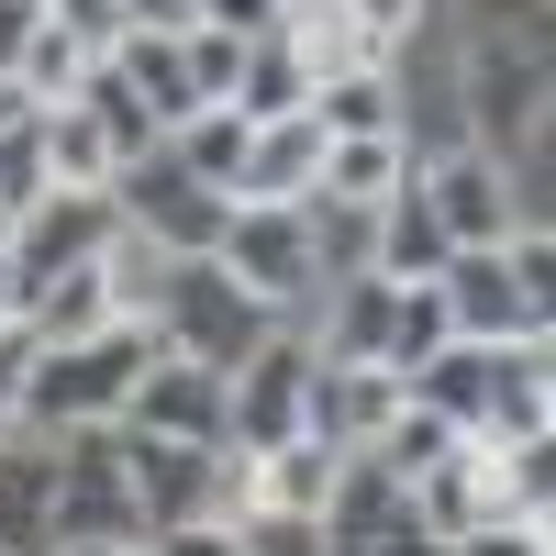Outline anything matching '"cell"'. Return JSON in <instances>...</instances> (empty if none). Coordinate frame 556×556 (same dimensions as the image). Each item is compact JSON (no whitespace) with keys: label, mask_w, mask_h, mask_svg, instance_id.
Returning a JSON list of instances; mask_svg holds the SVG:
<instances>
[{"label":"cell","mask_w":556,"mask_h":556,"mask_svg":"<svg viewBox=\"0 0 556 556\" xmlns=\"http://www.w3.org/2000/svg\"><path fill=\"white\" fill-rule=\"evenodd\" d=\"M146 356H167L156 323H112V334H89V345H34V367H23V412H12V424H34L45 445L78 434V424H112L123 390L146 379Z\"/></svg>","instance_id":"obj_1"},{"label":"cell","mask_w":556,"mask_h":556,"mask_svg":"<svg viewBox=\"0 0 556 556\" xmlns=\"http://www.w3.org/2000/svg\"><path fill=\"white\" fill-rule=\"evenodd\" d=\"M267 334H278V312L245 301L212 256H178V267H167V290H156V345H167V356H190V367H212V379H235Z\"/></svg>","instance_id":"obj_2"},{"label":"cell","mask_w":556,"mask_h":556,"mask_svg":"<svg viewBox=\"0 0 556 556\" xmlns=\"http://www.w3.org/2000/svg\"><path fill=\"white\" fill-rule=\"evenodd\" d=\"M434 301H445V334L456 345H534L556 323V301L513 267V245H456L434 267Z\"/></svg>","instance_id":"obj_3"},{"label":"cell","mask_w":556,"mask_h":556,"mask_svg":"<svg viewBox=\"0 0 556 556\" xmlns=\"http://www.w3.org/2000/svg\"><path fill=\"white\" fill-rule=\"evenodd\" d=\"M212 267L235 278L245 301H267L278 323H290V312L323 290V278H312V235H301V201H235V212H223Z\"/></svg>","instance_id":"obj_4"},{"label":"cell","mask_w":556,"mask_h":556,"mask_svg":"<svg viewBox=\"0 0 556 556\" xmlns=\"http://www.w3.org/2000/svg\"><path fill=\"white\" fill-rule=\"evenodd\" d=\"M468 134L490 167L545 146V45H501V34L468 45Z\"/></svg>","instance_id":"obj_5"},{"label":"cell","mask_w":556,"mask_h":556,"mask_svg":"<svg viewBox=\"0 0 556 556\" xmlns=\"http://www.w3.org/2000/svg\"><path fill=\"white\" fill-rule=\"evenodd\" d=\"M56 545H146V513H134V479L112 456V424L56 434Z\"/></svg>","instance_id":"obj_6"},{"label":"cell","mask_w":556,"mask_h":556,"mask_svg":"<svg viewBox=\"0 0 556 556\" xmlns=\"http://www.w3.org/2000/svg\"><path fill=\"white\" fill-rule=\"evenodd\" d=\"M312 334H290V323H278V334L235 367V379H223V445H245V456H267V445H290L301 434V401H312Z\"/></svg>","instance_id":"obj_7"},{"label":"cell","mask_w":556,"mask_h":556,"mask_svg":"<svg viewBox=\"0 0 556 556\" xmlns=\"http://www.w3.org/2000/svg\"><path fill=\"white\" fill-rule=\"evenodd\" d=\"M112 212L134 223V235H156L167 256H212V245H223V212H235V201L201 190V178L156 146V156H134V167L112 178Z\"/></svg>","instance_id":"obj_8"},{"label":"cell","mask_w":556,"mask_h":556,"mask_svg":"<svg viewBox=\"0 0 556 556\" xmlns=\"http://www.w3.org/2000/svg\"><path fill=\"white\" fill-rule=\"evenodd\" d=\"M412 178H424L445 245H513V223H545V212L513 201V167H490L479 146H456V156H424V146H412Z\"/></svg>","instance_id":"obj_9"},{"label":"cell","mask_w":556,"mask_h":556,"mask_svg":"<svg viewBox=\"0 0 556 556\" xmlns=\"http://www.w3.org/2000/svg\"><path fill=\"white\" fill-rule=\"evenodd\" d=\"M101 235H112V190H56V201H34L12 235H0V256H12V290L34 301L45 278L89 267V256H101Z\"/></svg>","instance_id":"obj_10"},{"label":"cell","mask_w":556,"mask_h":556,"mask_svg":"<svg viewBox=\"0 0 556 556\" xmlns=\"http://www.w3.org/2000/svg\"><path fill=\"white\" fill-rule=\"evenodd\" d=\"M112 456H123V479H134L146 545L212 513V456H223V445H156V434H123V424H112Z\"/></svg>","instance_id":"obj_11"},{"label":"cell","mask_w":556,"mask_h":556,"mask_svg":"<svg viewBox=\"0 0 556 556\" xmlns=\"http://www.w3.org/2000/svg\"><path fill=\"white\" fill-rule=\"evenodd\" d=\"M123 434H156V445H223V379L190 356H146V379L123 390L112 412Z\"/></svg>","instance_id":"obj_12"},{"label":"cell","mask_w":556,"mask_h":556,"mask_svg":"<svg viewBox=\"0 0 556 556\" xmlns=\"http://www.w3.org/2000/svg\"><path fill=\"white\" fill-rule=\"evenodd\" d=\"M556 434V345H490V390H479V424L468 445H545Z\"/></svg>","instance_id":"obj_13"},{"label":"cell","mask_w":556,"mask_h":556,"mask_svg":"<svg viewBox=\"0 0 556 556\" xmlns=\"http://www.w3.org/2000/svg\"><path fill=\"white\" fill-rule=\"evenodd\" d=\"M401 379L390 367H312V401H301V434H323L334 456H367L390 424H401Z\"/></svg>","instance_id":"obj_14"},{"label":"cell","mask_w":556,"mask_h":556,"mask_svg":"<svg viewBox=\"0 0 556 556\" xmlns=\"http://www.w3.org/2000/svg\"><path fill=\"white\" fill-rule=\"evenodd\" d=\"M0 556H56V445L0 434Z\"/></svg>","instance_id":"obj_15"},{"label":"cell","mask_w":556,"mask_h":556,"mask_svg":"<svg viewBox=\"0 0 556 556\" xmlns=\"http://www.w3.org/2000/svg\"><path fill=\"white\" fill-rule=\"evenodd\" d=\"M278 45H290V67L323 89V78H356V67H390L379 45L356 34L345 0H278Z\"/></svg>","instance_id":"obj_16"},{"label":"cell","mask_w":556,"mask_h":556,"mask_svg":"<svg viewBox=\"0 0 556 556\" xmlns=\"http://www.w3.org/2000/svg\"><path fill=\"white\" fill-rule=\"evenodd\" d=\"M445 256H456V245H445V223H434V201H424V178H401V190L379 201V245H367V278H390V290H424Z\"/></svg>","instance_id":"obj_17"},{"label":"cell","mask_w":556,"mask_h":556,"mask_svg":"<svg viewBox=\"0 0 556 556\" xmlns=\"http://www.w3.org/2000/svg\"><path fill=\"white\" fill-rule=\"evenodd\" d=\"M312 190H323V134H312V112L256 123V134H245V178H235V201H312Z\"/></svg>","instance_id":"obj_18"},{"label":"cell","mask_w":556,"mask_h":556,"mask_svg":"<svg viewBox=\"0 0 556 556\" xmlns=\"http://www.w3.org/2000/svg\"><path fill=\"white\" fill-rule=\"evenodd\" d=\"M412 513V490L379 468V456H345V468H334V501H323V556H356L367 534H390Z\"/></svg>","instance_id":"obj_19"},{"label":"cell","mask_w":556,"mask_h":556,"mask_svg":"<svg viewBox=\"0 0 556 556\" xmlns=\"http://www.w3.org/2000/svg\"><path fill=\"white\" fill-rule=\"evenodd\" d=\"M89 267H101V290H112V323H156V290H167V267H178V256L112 212V235H101V256H89Z\"/></svg>","instance_id":"obj_20"},{"label":"cell","mask_w":556,"mask_h":556,"mask_svg":"<svg viewBox=\"0 0 556 556\" xmlns=\"http://www.w3.org/2000/svg\"><path fill=\"white\" fill-rule=\"evenodd\" d=\"M334 468H345V456L323 445V434H290V445H267V456H256V501H267V513L323 523V501H334Z\"/></svg>","instance_id":"obj_21"},{"label":"cell","mask_w":556,"mask_h":556,"mask_svg":"<svg viewBox=\"0 0 556 556\" xmlns=\"http://www.w3.org/2000/svg\"><path fill=\"white\" fill-rule=\"evenodd\" d=\"M112 67H123V89L156 112V134H178L201 101H190V56H178V34H123L112 45Z\"/></svg>","instance_id":"obj_22"},{"label":"cell","mask_w":556,"mask_h":556,"mask_svg":"<svg viewBox=\"0 0 556 556\" xmlns=\"http://www.w3.org/2000/svg\"><path fill=\"white\" fill-rule=\"evenodd\" d=\"M301 112L323 146H356V134H401V89H390V67H356V78H323Z\"/></svg>","instance_id":"obj_23"},{"label":"cell","mask_w":556,"mask_h":556,"mask_svg":"<svg viewBox=\"0 0 556 556\" xmlns=\"http://www.w3.org/2000/svg\"><path fill=\"white\" fill-rule=\"evenodd\" d=\"M390 278H345V290H334V323H323V334H312V356L323 367H379L390 356Z\"/></svg>","instance_id":"obj_24"},{"label":"cell","mask_w":556,"mask_h":556,"mask_svg":"<svg viewBox=\"0 0 556 556\" xmlns=\"http://www.w3.org/2000/svg\"><path fill=\"white\" fill-rule=\"evenodd\" d=\"M23 334H34V345H89V334H112V290H101V267L45 278V290L23 301Z\"/></svg>","instance_id":"obj_25"},{"label":"cell","mask_w":556,"mask_h":556,"mask_svg":"<svg viewBox=\"0 0 556 556\" xmlns=\"http://www.w3.org/2000/svg\"><path fill=\"white\" fill-rule=\"evenodd\" d=\"M401 178H412V134H356V146H323V201L379 212Z\"/></svg>","instance_id":"obj_26"},{"label":"cell","mask_w":556,"mask_h":556,"mask_svg":"<svg viewBox=\"0 0 556 556\" xmlns=\"http://www.w3.org/2000/svg\"><path fill=\"white\" fill-rule=\"evenodd\" d=\"M401 390H412V412H434V424L468 434V424H479V390H490V345H434Z\"/></svg>","instance_id":"obj_27"},{"label":"cell","mask_w":556,"mask_h":556,"mask_svg":"<svg viewBox=\"0 0 556 556\" xmlns=\"http://www.w3.org/2000/svg\"><path fill=\"white\" fill-rule=\"evenodd\" d=\"M301 235H312V278L323 290H345V278H367V245H379V212H356V201H301Z\"/></svg>","instance_id":"obj_28"},{"label":"cell","mask_w":556,"mask_h":556,"mask_svg":"<svg viewBox=\"0 0 556 556\" xmlns=\"http://www.w3.org/2000/svg\"><path fill=\"white\" fill-rule=\"evenodd\" d=\"M245 134H256L245 112H190V123L167 134V156L190 167L201 190H223V201H235V178H245Z\"/></svg>","instance_id":"obj_29"},{"label":"cell","mask_w":556,"mask_h":556,"mask_svg":"<svg viewBox=\"0 0 556 556\" xmlns=\"http://www.w3.org/2000/svg\"><path fill=\"white\" fill-rule=\"evenodd\" d=\"M78 112H89V123L112 134V167H134V156H156V146H167V134H156V112L134 101V89H123V67H112V56H101V67L78 78Z\"/></svg>","instance_id":"obj_30"},{"label":"cell","mask_w":556,"mask_h":556,"mask_svg":"<svg viewBox=\"0 0 556 556\" xmlns=\"http://www.w3.org/2000/svg\"><path fill=\"white\" fill-rule=\"evenodd\" d=\"M45 178H56V190H112V178H123V167H112V134L89 123L78 101L45 112Z\"/></svg>","instance_id":"obj_31"},{"label":"cell","mask_w":556,"mask_h":556,"mask_svg":"<svg viewBox=\"0 0 556 556\" xmlns=\"http://www.w3.org/2000/svg\"><path fill=\"white\" fill-rule=\"evenodd\" d=\"M412 523H424V534H434L445 556L479 534V479H468V445H456L445 468H424V479H412Z\"/></svg>","instance_id":"obj_32"},{"label":"cell","mask_w":556,"mask_h":556,"mask_svg":"<svg viewBox=\"0 0 556 556\" xmlns=\"http://www.w3.org/2000/svg\"><path fill=\"white\" fill-rule=\"evenodd\" d=\"M89 67H101V56H89L78 34H56V23H34V45H23V67H12V89H23L34 112H67Z\"/></svg>","instance_id":"obj_33"},{"label":"cell","mask_w":556,"mask_h":556,"mask_svg":"<svg viewBox=\"0 0 556 556\" xmlns=\"http://www.w3.org/2000/svg\"><path fill=\"white\" fill-rule=\"evenodd\" d=\"M301 101H312V78L290 67V45H278V34H267V45H245V78H235V112H245V123H290Z\"/></svg>","instance_id":"obj_34"},{"label":"cell","mask_w":556,"mask_h":556,"mask_svg":"<svg viewBox=\"0 0 556 556\" xmlns=\"http://www.w3.org/2000/svg\"><path fill=\"white\" fill-rule=\"evenodd\" d=\"M34 201H56V178H45V112H23L0 134V235H12Z\"/></svg>","instance_id":"obj_35"},{"label":"cell","mask_w":556,"mask_h":556,"mask_svg":"<svg viewBox=\"0 0 556 556\" xmlns=\"http://www.w3.org/2000/svg\"><path fill=\"white\" fill-rule=\"evenodd\" d=\"M456 445H468V434H456V424H434V412H412V401H401V424H390L379 445H367V456H379V468H390V479L412 490V479H424V468H445Z\"/></svg>","instance_id":"obj_36"},{"label":"cell","mask_w":556,"mask_h":556,"mask_svg":"<svg viewBox=\"0 0 556 556\" xmlns=\"http://www.w3.org/2000/svg\"><path fill=\"white\" fill-rule=\"evenodd\" d=\"M434 345H456V334H445V301H434V278H424V290L390 301V356H379V367H390V379H412Z\"/></svg>","instance_id":"obj_37"},{"label":"cell","mask_w":556,"mask_h":556,"mask_svg":"<svg viewBox=\"0 0 556 556\" xmlns=\"http://www.w3.org/2000/svg\"><path fill=\"white\" fill-rule=\"evenodd\" d=\"M178 56H190V101H201V112H235V78H245V45H235V34L190 23V34H178Z\"/></svg>","instance_id":"obj_38"},{"label":"cell","mask_w":556,"mask_h":556,"mask_svg":"<svg viewBox=\"0 0 556 556\" xmlns=\"http://www.w3.org/2000/svg\"><path fill=\"white\" fill-rule=\"evenodd\" d=\"M34 12L56 23V34H78L89 56H112V45H123V0H34Z\"/></svg>","instance_id":"obj_39"},{"label":"cell","mask_w":556,"mask_h":556,"mask_svg":"<svg viewBox=\"0 0 556 556\" xmlns=\"http://www.w3.org/2000/svg\"><path fill=\"white\" fill-rule=\"evenodd\" d=\"M235 545H245V556H323V523H301V513H256V523H235Z\"/></svg>","instance_id":"obj_40"},{"label":"cell","mask_w":556,"mask_h":556,"mask_svg":"<svg viewBox=\"0 0 556 556\" xmlns=\"http://www.w3.org/2000/svg\"><path fill=\"white\" fill-rule=\"evenodd\" d=\"M201 23L235 34V45H267V34H278V0H201Z\"/></svg>","instance_id":"obj_41"},{"label":"cell","mask_w":556,"mask_h":556,"mask_svg":"<svg viewBox=\"0 0 556 556\" xmlns=\"http://www.w3.org/2000/svg\"><path fill=\"white\" fill-rule=\"evenodd\" d=\"M345 12H356V34L379 45V56H390V45H401L412 23H424V0H345Z\"/></svg>","instance_id":"obj_42"},{"label":"cell","mask_w":556,"mask_h":556,"mask_svg":"<svg viewBox=\"0 0 556 556\" xmlns=\"http://www.w3.org/2000/svg\"><path fill=\"white\" fill-rule=\"evenodd\" d=\"M456 556H556V534H545V523H479Z\"/></svg>","instance_id":"obj_43"},{"label":"cell","mask_w":556,"mask_h":556,"mask_svg":"<svg viewBox=\"0 0 556 556\" xmlns=\"http://www.w3.org/2000/svg\"><path fill=\"white\" fill-rule=\"evenodd\" d=\"M201 0H123V34H190Z\"/></svg>","instance_id":"obj_44"},{"label":"cell","mask_w":556,"mask_h":556,"mask_svg":"<svg viewBox=\"0 0 556 556\" xmlns=\"http://www.w3.org/2000/svg\"><path fill=\"white\" fill-rule=\"evenodd\" d=\"M23 367H34V334L12 323V334H0V434H12V412H23Z\"/></svg>","instance_id":"obj_45"},{"label":"cell","mask_w":556,"mask_h":556,"mask_svg":"<svg viewBox=\"0 0 556 556\" xmlns=\"http://www.w3.org/2000/svg\"><path fill=\"white\" fill-rule=\"evenodd\" d=\"M501 45H545V0H479Z\"/></svg>","instance_id":"obj_46"},{"label":"cell","mask_w":556,"mask_h":556,"mask_svg":"<svg viewBox=\"0 0 556 556\" xmlns=\"http://www.w3.org/2000/svg\"><path fill=\"white\" fill-rule=\"evenodd\" d=\"M156 556H245L223 523H178V534H156Z\"/></svg>","instance_id":"obj_47"},{"label":"cell","mask_w":556,"mask_h":556,"mask_svg":"<svg viewBox=\"0 0 556 556\" xmlns=\"http://www.w3.org/2000/svg\"><path fill=\"white\" fill-rule=\"evenodd\" d=\"M34 23H45V12H34V0H0V78H12V67H23V45H34Z\"/></svg>","instance_id":"obj_48"},{"label":"cell","mask_w":556,"mask_h":556,"mask_svg":"<svg viewBox=\"0 0 556 556\" xmlns=\"http://www.w3.org/2000/svg\"><path fill=\"white\" fill-rule=\"evenodd\" d=\"M356 556H445V545H434V534H424V523H412V513H401V523H390V534H367V545H356Z\"/></svg>","instance_id":"obj_49"},{"label":"cell","mask_w":556,"mask_h":556,"mask_svg":"<svg viewBox=\"0 0 556 556\" xmlns=\"http://www.w3.org/2000/svg\"><path fill=\"white\" fill-rule=\"evenodd\" d=\"M23 323V290H12V256H0V334H12Z\"/></svg>","instance_id":"obj_50"},{"label":"cell","mask_w":556,"mask_h":556,"mask_svg":"<svg viewBox=\"0 0 556 556\" xmlns=\"http://www.w3.org/2000/svg\"><path fill=\"white\" fill-rule=\"evenodd\" d=\"M23 112H34V101H23V89H12V78H0V134H12V123H23Z\"/></svg>","instance_id":"obj_51"},{"label":"cell","mask_w":556,"mask_h":556,"mask_svg":"<svg viewBox=\"0 0 556 556\" xmlns=\"http://www.w3.org/2000/svg\"><path fill=\"white\" fill-rule=\"evenodd\" d=\"M56 556H112V545H56Z\"/></svg>","instance_id":"obj_52"}]
</instances>
